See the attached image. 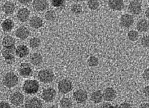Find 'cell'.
Returning <instances> with one entry per match:
<instances>
[{
	"mask_svg": "<svg viewBox=\"0 0 149 108\" xmlns=\"http://www.w3.org/2000/svg\"><path fill=\"white\" fill-rule=\"evenodd\" d=\"M56 95V93L55 89L53 88H49L42 90L41 96L44 101L47 102H50L54 100Z\"/></svg>",
	"mask_w": 149,
	"mask_h": 108,
	"instance_id": "cell-5",
	"label": "cell"
},
{
	"mask_svg": "<svg viewBox=\"0 0 149 108\" xmlns=\"http://www.w3.org/2000/svg\"><path fill=\"white\" fill-rule=\"evenodd\" d=\"M88 7L91 10H95L100 7V2L98 0H88Z\"/></svg>",
	"mask_w": 149,
	"mask_h": 108,
	"instance_id": "cell-27",
	"label": "cell"
},
{
	"mask_svg": "<svg viewBox=\"0 0 149 108\" xmlns=\"http://www.w3.org/2000/svg\"><path fill=\"white\" fill-rule=\"evenodd\" d=\"M15 54L19 58H24L29 54V49L26 46L21 44L18 46L16 48Z\"/></svg>",
	"mask_w": 149,
	"mask_h": 108,
	"instance_id": "cell-17",
	"label": "cell"
},
{
	"mask_svg": "<svg viewBox=\"0 0 149 108\" xmlns=\"http://www.w3.org/2000/svg\"><path fill=\"white\" fill-rule=\"evenodd\" d=\"M90 99L95 104H100L102 102L103 99L102 92L100 90H97L93 92L91 95Z\"/></svg>",
	"mask_w": 149,
	"mask_h": 108,
	"instance_id": "cell-23",
	"label": "cell"
},
{
	"mask_svg": "<svg viewBox=\"0 0 149 108\" xmlns=\"http://www.w3.org/2000/svg\"><path fill=\"white\" fill-rule=\"evenodd\" d=\"M40 39L38 38H33L30 39L29 42L30 47L33 49H35L39 47L40 46Z\"/></svg>",
	"mask_w": 149,
	"mask_h": 108,
	"instance_id": "cell-30",
	"label": "cell"
},
{
	"mask_svg": "<svg viewBox=\"0 0 149 108\" xmlns=\"http://www.w3.org/2000/svg\"><path fill=\"white\" fill-rule=\"evenodd\" d=\"M112 108L113 107L112 105L109 102H104L100 107V108Z\"/></svg>",
	"mask_w": 149,
	"mask_h": 108,
	"instance_id": "cell-39",
	"label": "cell"
},
{
	"mask_svg": "<svg viewBox=\"0 0 149 108\" xmlns=\"http://www.w3.org/2000/svg\"><path fill=\"white\" fill-rule=\"evenodd\" d=\"M1 0H0V5H1Z\"/></svg>",
	"mask_w": 149,
	"mask_h": 108,
	"instance_id": "cell-44",
	"label": "cell"
},
{
	"mask_svg": "<svg viewBox=\"0 0 149 108\" xmlns=\"http://www.w3.org/2000/svg\"><path fill=\"white\" fill-rule=\"evenodd\" d=\"M2 44L5 48H12L15 47V40L11 36H6L3 38Z\"/></svg>",
	"mask_w": 149,
	"mask_h": 108,
	"instance_id": "cell-24",
	"label": "cell"
},
{
	"mask_svg": "<svg viewBox=\"0 0 149 108\" xmlns=\"http://www.w3.org/2000/svg\"><path fill=\"white\" fill-rule=\"evenodd\" d=\"M3 85L7 88H13L16 86L19 83V78L17 75L13 72H10L5 76L3 80Z\"/></svg>",
	"mask_w": 149,
	"mask_h": 108,
	"instance_id": "cell-3",
	"label": "cell"
},
{
	"mask_svg": "<svg viewBox=\"0 0 149 108\" xmlns=\"http://www.w3.org/2000/svg\"><path fill=\"white\" fill-rule=\"evenodd\" d=\"M108 5L110 9L115 11H121L125 7L123 0H109Z\"/></svg>",
	"mask_w": 149,
	"mask_h": 108,
	"instance_id": "cell-14",
	"label": "cell"
},
{
	"mask_svg": "<svg viewBox=\"0 0 149 108\" xmlns=\"http://www.w3.org/2000/svg\"><path fill=\"white\" fill-rule=\"evenodd\" d=\"M0 55H1V52H0Z\"/></svg>",
	"mask_w": 149,
	"mask_h": 108,
	"instance_id": "cell-45",
	"label": "cell"
},
{
	"mask_svg": "<svg viewBox=\"0 0 149 108\" xmlns=\"http://www.w3.org/2000/svg\"><path fill=\"white\" fill-rule=\"evenodd\" d=\"M134 18L130 14H123L121 16L120 25L123 27L129 28L134 24Z\"/></svg>",
	"mask_w": 149,
	"mask_h": 108,
	"instance_id": "cell-11",
	"label": "cell"
},
{
	"mask_svg": "<svg viewBox=\"0 0 149 108\" xmlns=\"http://www.w3.org/2000/svg\"><path fill=\"white\" fill-rule=\"evenodd\" d=\"M14 21L11 19H8L3 21V22L2 23L1 27L2 30L5 32H10L13 30L14 29Z\"/></svg>",
	"mask_w": 149,
	"mask_h": 108,
	"instance_id": "cell-25",
	"label": "cell"
},
{
	"mask_svg": "<svg viewBox=\"0 0 149 108\" xmlns=\"http://www.w3.org/2000/svg\"><path fill=\"white\" fill-rule=\"evenodd\" d=\"M118 107L120 108H131V105L127 102H122V104H121Z\"/></svg>",
	"mask_w": 149,
	"mask_h": 108,
	"instance_id": "cell-38",
	"label": "cell"
},
{
	"mask_svg": "<svg viewBox=\"0 0 149 108\" xmlns=\"http://www.w3.org/2000/svg\"><path fill=\"white\" fill-rule=\"evenodd\" d=\"M15 10V5L11 1H7L2 6V11L7 15L14 14Z\"/></svg>",
	"mask_w": 149,
	"mask_h": 108,
	"instance_id": "cell-20",
	"label": "cell"
},
{
	"mask_svg": "<svg viewBox=\"0 0 149 108\" xmlns=\"http://www.w3.org/2000/svg\"><path fill=\"white\" fill-rule=\"evenodd\" d=\"M103 100L106 101H112L117 97L115 90L112 88H107L104 89L103 93Z\"/></svg>",
	"mask_w": 149,
	"mask_h": 108,
	"instance_id": "cell-13",
	"label": "cell"
},
{
	"mask_svg": "<svg viewBox=\"0 0 149 108\" xmlns=\"http://www.w3.org/2000/svg\"><path fill=\"white\" fill-rule=\"evenodd\" d=\"M88 65L91 67H97L99 65L98 59L93 55L91 56L87 61Z\"/></svg>",
	"mask_w": 149,
	"mask_h": 108,
	"instance_id": "cell-29",
	"label": "cell"
},
{
	"mask_svg": "<svg viewBox=\"0 0 149 108\" xmlns=\"http://www.w3.org/2000/svg\"><path fill=\"white\" fill-rule=\"evenodd\" d=\"M141 44L142 47L144 48L149 47V35H146L142 36L141 39Z\"/></svg>",
	"mask_w": 149,
	"mask_h": 108,
	"instance_id": "cell-33",
	"label": "cell"
},
{
	"mask_svg": "<svg viewBox=\"0 0 149 108\" xmlns=\"http://www.w3.org/2000/svg\"><path fill=\"white\" fill-rule=\"evenodd\" d=\"M0 108H11V106L7 102L2 101L0 102Z\"/></svg>",
	"mask_w": 149,
	"mask_h": 108,
	"instance_id": "cell-37",
	"label": "cell"
},
{
	"mask_svg": "<svg viewBox=\"0 0 149 108\" xmlns=\"http://www.w3.org/2000/svg\"><path fill=\"white\" fill-rule=\"evenodd\" d=\"M39 89V83L35 80H27L24 83L22 90L27 94H35Z\"/></svg>",
	"mask_w": 149,
	"mask_h": 108,
	"instance_id": "cell-1",
	"label": "cell"
},
{
	"mask_svg": "<svg viewBox=\"0 0 149 108\" xmlns=\"http://www.w3.org/2000/svg\"><path fill=\"white\" fill-rule=\"evenodd\" d=\"M19 73L23 77L31 76L33 74V68L28 63H23L21 64L19 68Z\"/></svg>",
	"mask_w": 149,
	"mask_h": 108,
	"instance_id": "cell-8",
	"label": "cell"
},
{
	"mask_svg": "<svg viewBox=\"0 0 149 108\" xmlns=\"http://www.w3.org/2000/svg\"><path fill=\"white\" fill-rule=\"evenodd\" d=\"M45 19L49 21H53L56 18V14L54 10H49L45 14Z\"/></svg>",
	"mask_w": 149,
	"mask_h": 108,
	"instance_id": "cell-32",
	"label": "cell"
},
{
	"mask_svg": "<svg viewBox=\"0 0 149 108\" xmlns=\"http://www.w3.org/2000/svg\"><path fill=\"white\" fill-rule=\"evenodd\" d=\"M15 47L12 48H6L2 53V56L7 64H13L15 62Z\"/></svg>",
	"mask_w": 149,
	"mask_h": 108,
	"instance_id": "cell-12",
	"label": "cell"
},
{
	"mask_svg": "<svg viewBox=\"0 0 149 108\" xmlns=\"http://www.w3.org/2000/svg\"><path fill=\"white\" fill-rule=\"evenodd\" d=\"M30 61L32 65L35 66L40 65L43 61V58L40 53H34L30 56Z\"/></svg>",
	"mask_w": 149,
	"mask_h": 108,
	"instance_id": "cell-22",
	"label": "cell"
},
{
	"mask_svg": "<svg viewBox=\"0 0 149 108\" xmlns=\"http://www.w3.org/2000/svg\"><path fill=\"white\" fill-rule=\"evenodd\" d=\"M29 24L32 28L38 29L43 25V21L38 16H33L30 19Z\"/></svg>",
	"mask_w": 149,
	"mask_h": 108,
	"instance_id": "cell-21",
	"label": "cell"
},
{
	"mask_svg": "<svg viewBox=\"0 0 149 108\" xmlns=\"http://www.w3.org/2000/svg\"><path fill=\"white\" fill-rule=\"evenodd\" d=\"M145 15L149 20V7H148L145 11Z\"/></svg>",
	"mask_w": 149,
	"mask_h": 108,
	"instance_id": "cell-42",
	"label": "cell"
},
{
	"mask_svg": "<svg viewBox=\"0 0 149 108\" xmlns=\"http://www.w3.org/2000/svg\"><path fill=\"white\" fill-rule=\"evenodd\" d=\"M10 102L15 106H20L24 101V95L20 92H15L10 97Z\"/></svg>",
	"mask_w": 149,
	"mask_h": 108,
	"instance_id": "cell-10",
	"label": "cell"
},
{
	"mask_svg": "<svg viewBox=\"0 0 149 108\" xmlns=\"http://www.w3.org/2000/svg\"><path fill=\"white\" fill-rule=\"evenodd\" d=\"M19 2L22 5H28L29 4H30L31 1V0H18Z\"/></svg>",
	"mask_w": 149,
	"mask_h": 108,
	"instance_id": "cell-40",
	"label": "cell"
},
{
	"mask_svg": "<svg viewBox=\"0 0 149 108\" xmlns=\"http://www.w3.org/2000/svg\"><path fill=\"white\" fill-rule=\"evenodd\" d=\"M38 78L41 82L44 83H51L54 80V72L50 69H42L38 72Z\"/></svg>",
	"mask_w": 149,
	"mask_h": 108,
	"instance_id": "cell-2",
	"label": "cell"
},
{
	"mask_svg": "<svg viewBox=\"0 0 149 108\" xmlns=\"http://www.w3.org/2000/svg\"><path fill=\"white\" fill-rule=\"evenodd\" d=\"M140 108H149V103H143L140 105Z\"/></svg>",
	"mask_w": 149,
	"mask_h": 108,
	"instance_id": "cell-41",
	"label": "cell"
},
{
	"mask_svg": "<svg viewBox=\"0 0 149 108\" xmlns=\"http://www.w3.org/2000/svg\"><path fill=\"white\" fill-rule=\"evenodd\" d=\"M73 1L75 2H82L83 0H73Z\"/></svg>",
	"mask_w": 149,
	"mask_h": 108,
	"instance_id": "cell-43",
	"label": "cell"
},
{
	"mask_svg": "<svg viewBox=\"0 0 149 108\" xmlns=\"http://www.w3.org/2000/svg\"><path fill=\"white\" fill-rule=\"evenodd\" d=\"M71 11L75 15H79L83 12V8L81 5L74 4L71 7Z\"/></svg>",
	"mask_w": 149,
	"mask_h": 108,
	"instance_id": "cell-31",
	"label": "cell"
},
{
	"mask_svg": "<svg viewBox=\"0 0 149 108\" xmlns=\"http://www.w3.org/2000/svg\"><path fill=\"white\" fill-rule=\"evenodd\" d=\"M136 28L139 32L146 33L149 30V22L145 19H141L138 21Z\"/></svg>",
	"mask_w": 149,
	"mask_h": 108,
	"instance_id": "cell-18",
	"label": "cell"
},
{
	"mask_svg": "<svg viewBox=\"0 0 149 108\" xmlns=\"http://www.w3.org/2000/svg\"><path fill=\"white\" fill-rule=\"evenodd\" d=\"M25 107L29 108H42V104L40 100L38 98L33 97L26 101Z\"/></svg>",
	"mask_w": 149,
	"mask_h": 108,
	"instance_id": "cell-19",
	"label": "cell"
},
{
	"mask_svg": "<svg viewBox=\"0 0 149 108\" xmlns=\"http://www.w3.org/2000/svg\"><path fill=\"white\" fill-rule=\"evenodd\" d=\"M142 76L143 80L145 81H149V68L144 70Z\"/></svg>",
	"mask_w": 149,
	"mask_h": 108,
	"instance_id": "cell-35",
	"label": "cell"
},
{
	"mask_svg": "<svg viewBox=\"0 0 149 108\" xmlns=\"http://www.w3.org/2000/svg\"><path fill=\"white\" fill-rule=\"evenodd\" d=\"M59 92L63 94H67L73 89V85L70 81L67 79H63L59 82L58 85Z\"/></svg>",
	"mask_w": 149,
	"mask_h": 108,
	"instance_id": "cell-4",
	"label": "cell"
},
{
	"mask_svg": "<svg viewBox=\"0 0 149 108\" xmlns=\"http://www.w3.org/2000/svg\"><path fill=\"white\" fill-rule=\"evenodd\" d=\"M65 0H52V5L55 7H61L64 5Z\"/></svg>",
	"mask_w": 149,
	"mask_h": 108,
	"instance_id": "cell-34",
	"label": "cell"
},
{
	"mask_svg": "<svg viewBox=\"0 0 149 108\" xmlns=\"http://www.w3.org/2000/svg\"><path fill=\"white\" fill-rule=\"evenodd\" d=\"M143 93L145 95V96L149 99V85L146 86L143 88Z\"/></svg>",
	"mask_w": 149,
	"mask_h": 108,
	"instance_id": "cell-36",
	"label": "cell"
},
{
	"mask_svg": "<svg viewBox=\"0 0 149 108\" xmlns=\"http://www.w3.org/2000/svg\"><path fill=\"white\" fill-rule=\"evenodd\" d=\"M30 15V11L27 8H20L16 15L17 18L22 22H25L28 20Z\"/></svg>",
	"mask_w": 149,
	"mask_h": 108,
	"instance_id": "cell-16",
	"label": "cell"
},
{
	"mask_svg": "<svg viewBox=\"0 0 149 108\" xmlns=\"http://www.w3.org/2000/svg\"><path fill=\"white\" fill-rule=\"evenodd\" d=\"M60 106L61 108H72L73 102L70 99L64 97L60 101Z\"/></svg>",
	"mask_w": 149,
	"mask_h": 108,
	"instance_id": "cell-26",
	"label": "cell"
},
{
	"mask_svg": "<svg viewBox=\"0 0 149 108\" xmlns=\"http://www.w3.org/2000/svg\"><path fill=\"white\" fill-rule=\"evenodd\" d=\"M73 98L78 104H83L88 99V94L85 90L79 89L73 93Z\"/></svg>",
	"mask_w": 149,
	"mask_h": 108,
	"instance_id": "cell-7",
	"label": "cell"
},
{
	"mask_svg": "<svg viewBox=\"0 0 149 108\" xmlns=\"http://www.w3.org/2000/svg\"><path fill=\"white\" fill-rule=\"evenodd\" d=\"M127 36L129 40L131 41H137L139 38V34L137 31L136 30H130L129 31Z\"/></svg>",
	"mask_w": 149,
	"mask_h": 108,
	"instance_id": "cell-28",
	"label": "cell"
},
{
	"mask_svg": "<svg viewBox=\"0 0 149 108\" xmlns=\"http://www.w3.org/2000/svg\"><path fill=\"white\" fill-rule=\"evenodd\" d=\"M128 11L130 14L138 15L142 12V5L138 0L131 1L128 6Z\"/></svg>",
	"mask_w": 149,
	"mask_h": 108,
	"instance_id": "cell-6",
	"label": "cell"
},
{
	"mask_svg": "<svg viewBox=\"0 0 149 108\" xmlns=\"http://www.w3.org/2000/svg\"><path fill=\"white\" fill-rule=\"evenodd\" d=\"M49 7L47 0H34L33 2V7L37 12H42Z\"/></svg>",
	"mask_w": 149,
	"mask_h": 108,
	"instance_id": "cell-9",
	"label": "cell"
},
{
	"mask_svg": "<svg viewBox=\"0 0 149 108\" xmlns=\"http://www.w3.org/2000/svg\"><path fill=\"white\" fill-rule=\"evenodd\" d=\"M15 35L21 40L24 41L30 35L29 30L27 27L22 26L19 27L15 32Z\"/></svg>",
	"mask_w": 149,
	"mask_h": 108,
	"instance_id": "cell-15",
	"label": "cell"
}]
</instances>
